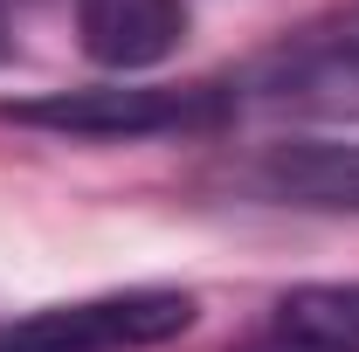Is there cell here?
<instances>
[{"mask_svg":"<svg viewBox=\"0 0 359 352\" xmlns=\"http://www.w3.org/2000/svg\"><path fill=\"white\" fill-rule=\"evenodd\" d=\"M242 90L235 83H76V90H42L0 104V125H28L55 138H187L215 132L235 118Z\"/></svg>","mask_w":359,"mask_h":352,"instance_id":"1","label":"cell"},{"mask_svg":"<svg viewBox=\"0 0 359 352\" xmlns=\"http://www.w3.org/2000/svg\"><path fill=\"white\" fill-rule=\"evenodd\" d=\"M194 290L173 283H138V290H104L76 304H48L0 332V352H145L166 346L194 325Z\"/></svg>","mask_w":359,"mask_h":352,"instance_id":"2","label":"cell"},{"mask_svg":"<svg viewBox=\"0 0 359 352\" xmlns=\"http://www.w3.org/2000/svg\"><path fill=\"white\" fill-rule=\"evenodd\" d=\"M242 180L283 201V208H332V215H359V138H283L263 145Z\"/></svg>","mask_w":359,"mask_h":352,"instance_id":"3","label":"cell"},{"mask_svg":"<svg viewBox=\"0 0 359 352\" xmlns=\"http://www.w3.org/2000/svg\"><path fill=\"white\" fill-rule=\"evenodd\" d=\"M76 35L97 69L145 76L187 35V0H76Z\"/></svg>","mask_w":359,"mask_h":352,"instance_id":"4","label":"cell"},{"mask_svg":"<svg viewBox=\"0 0 359 352\" xmlns=\"http://www.w3.org/2000/svg\"><path fill=\"white\" fill-rule=\"evenodd\" d=\"M256 83L276 90V97L359 83V0H353V7H339L332 21H311L304 35H290V42L256 69Z\"/></svg>","mask_w":359,"mask_h":352,"instance_id":"5","label":"cell"},{"mask_svg":"<svg viewBox=\"0 0 359 352\" xmlns=\"http://www.w3.org/2000/svg\"><path fill=\"white\" fill-rule=\"evenodd\" d=\"M276 332L325 352H359V283H304L276 304Z\"/></svg>","mask_w":359,"mask_h":352,"instance_id":"6","label":"cell"},{"mask_svg":"<svg viewBox=\"0 0 359 352\" xmlns=\"http://www.w3.org/2000/svg\"><path fill=\"white\" fill-rule=\"evenodd\" d=\"M242 352H325V346H304L290 332H269V339H256V346H242Z\"/></svg>","mask_w":359,"mask_h":352,"instance_id":"7","label":"cell"},{"mask_svg":"<svg viewBox=\"0 0 359 352\" xmlns=\"http://www.w3.org/2000/svg\"><path fill=\"white\" fill-rule=\"evenodd\" d=\"M7 7H14V0H0V14H7Z\"/></svg>","mask_w":359,"mask_h":352,"instance_id":"8","label":"cell"}]
</instances>
